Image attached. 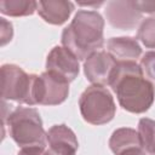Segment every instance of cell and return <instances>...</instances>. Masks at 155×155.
<instances>
[{
    "label": "cell",
    "instance_id": "1",
    "mask_svg": "<svg viewBox=\"0 0 155 155\" xmlns=\"http://www.w3.org/2000/svg\"><path fill=\"white\" fill-rule=\"evenodd\" d=\"M110 86L120 107L128 113H145L154 103L155 87L144 78L137 62L117 63Z\"/></svg>",
    "mask_w": 155,
    "mask_h": 155
},
{
    "label": "cell",
    "instance_id": "2",
    "mask_svg": "<svg viewBox=\"0 0 155 155\" xmlns=\"http://www.w3.org/2000/svg\"><path fill=\"white\" fill-rule=\"evenodd\" d=\"M104 19L92 10H79L62 31V45L79 61H86L104 45Z\"/></svg>",
    "mask_w": 155,
    "mask_h": 155
},
{
    "label": "cell",
    "instance_id": "3",
    "mask_svg": "<svg viewBox=\"0 0 155 155\" xmlns=\"http://www.w3.org/2000/svg\"><path fill=\"white\" fill-rule=\"evenodd\" d=\"M4 121L8 127L10 137L21 148L46 147L47 132H45L41 116L35 108L17 107Z\"/></svg>",
    "mask_w": 155,
    "mask_h": 155
},
{
    "label": "cell",
    "instance_id": "4",
    "mask_svg": "<svg viewBox=\"0 0 155 155\" xmlns=\"http://www.w3.org/2000/svg\"><path fill=\"white\" fill-rule=\"evenodd\" d=\"M79 108L82 119L96 126L110 122L116 113L111 93L108 88L98 85H91L81 93Z\"/></svg>",
    "mask_w": 155,
    "mask_h": 155
},
{
    "label": "cell",
    "instance_id": "5",
    "mask_svg": "<svg viewBox=\"0 0 155 155\" xmlns=\"http://www.w3.org/2000/svg\"><path fill=\"white\" fill-rule=\"evenodd\" d=\"M35 74H27L16 64L1 67V93L4 101H15L21 104L35 105Z\"/></svg>",
    "mask_w": 155,
    "mask_h": 155
},
{
    "label": "cell",
    "instance_id": "6",
    "mask_svg": "<svg viewBox=\"0 0 155 155\" xmlns=\"http://www.w3.org/2000/svg\"><path fill=\"white\" fill-rule=\"evenodd\" d=\"M69 94V82L48 71L36 76L34 87L35 104L58 105L62 104Z\"/></svg>",
    "mask_w": 155,
    "mask_h": 155
},
{
    "label": "cell",
    "instance_id": "7",
    "mask_svg": "<svg viewBox=\"0 0 155 155\" xmlns=\"http://www.w3.org/2000/svg\"><path fill=\"white\" fill-rule=\"evenodd\" d=\"M105 17L111 27L122 30H131L138 25L143 13L138 10L136 1L114 0L107 4Z\"/></svg>",
    "mask_w": 155,
    "mask_h": 155
},
{
    "label": "cell",
    "instance_id": "8",
    "mask_svg": "<svg viewBox=\"0 0 155 155\" xmlns=\"http://www.w3.org/2000/svg\"><path fill=\"white\" fill-rule=\"evenodd\" d=\"M116 65V61L108 52L98 51L85 61L84 73L91 84L105 87L110 86Z\"/></svg>",
    "mask_w": 155,
    "mask_h": 155
},
{
    "label": "cell",
    "instance_id": "9",
    "mask_svg": "<svg viewBox=\"0 0 155 155\" xmlns=\"http://www.w3.org/2000/svg\"><path fill=\"white\" fill-rule=\"evenodd\" d=\"M79 59L63 46L53 47L47 54L46 71L71 82L79 75Z\"/></svg>",
    "mask_w": 155,
    "mask_h": 155
},
{
    "label": "cell",
    "instance_id": "10",
    "mask_svg": "<svg viewBox=\"0 0 155 155\" xmlns=\"http://www.w3.org/2000/svg\"><path fill=\"white\" fill-rule=\"evenodd\" d=\"M47 155H76L79 142L67 125H54L47 131Z\"/></svg>",
    "mask_w": 155,
    "mask_h": 155
},
{
    "label": "cell",
    "instance_id": "11",
    "mask_svg": "<svg viewBox=\"0 0 155 155\" xmlns=\"http://www.w3.org/2000/svg\"><path fill=\"white\" fill-rule=\"evenodd\" d=\"M109 148L115 155H147L138 132L130 127L115 130L109 139Z\"/></svg>",
    "mask_w": 155,
    "mask_h": 155
},
{
    "label": "cell",
    "instance_id": "12",
    "mask_svg": "<svg viewBox=\"0 0 155 155\" xmlns=\"http://www.w3.org/2000/svg\"><path fill=\"white\" fill-rule=\"evenodd\" d=\"M107 52L116 61V63L137 62L142 54V47L136 38L119 36L110 38L107 41Z\"/></svg>",
    "mask_w": 155,
    "mask_h": 155
},
{
    "label": "cell",
    "instance_id": "13",
    "mask_svg": "<svg viewBox=\"0 0 155 155\" xmlns=\"http://www.w3.org/2000/svg\"><path fill=\"white\" fill-rule=\"evenodd\" d=\"M39 16L48 24L61 25L68 21L74 11V4L65 0H47L38 2Z\"/></svg>",
    "mask_w": 155,
    "mask_h": 155
},
{
    "label": "cell",
    "instance_id": "14",
    "mask_svg": "<svg viewBox=\"0 0 155 155\" xmlns=\"http://www.w3.org/2000/svg\"><path fill=\"white\" fill-rule=\"evenodd\" d=\"M38 10V1L34 0H1L0 11L10 17L30 16Z\"/></svg>",
    "mask_w": 155,
    "mask_h": 155
},
{
    "label": "cell",
    "instance_id": "15",
    "mask_svg": "<svg viewBox=\"0 0 155 155\" xmlns=\"http://www.w3.org/2000/svg\"><path fill=\"white\" fill-rule=\"evenodd\" d=\"M138 134L143 149L147 154L151 155L155 151V121L143 117L138 122Z\"/></svg>",
    "mask_w": 155,
    "mask_h": 155
},
{
    "label": "cell",
    "instance_id": "16",
    "mask_svg": "<svg viewBox=\"0 0 155 155\" xmlns=\"http://www.w3.org/2000/svg\"><path fill=\"white\" fill-rule=\"evenodd\" d=\"M137 39L145 47L155 48V16L142 21L137 31Z\"/></svg>",
    "mask_w": 155,
    "mask_h": 155
},
{
    "label": "cell",
    "instance_id": "17",
    "mask_svg": "<svg viewBox=\"0 0 155 155\" xmlns=\"http://www.w3.org/2000/svg\"><path fill=\"white\" fill-rule=\"evenodd\" d=\"M139 65L144 78L155 86V51H149L143 54Z\"/></svg>",
    "mask_w": 155,
    "mask_h": 155
},
{
    "label": "cell",
    "instance_id": "18",
    "mask_svg": "<svg viewBox=\"0 0 155 155\" xmlns=\"http://www.w3.org/2000/svg\"><path fill=\"white\" fill-rule=\"evenodd\" d=\"M1 21V46H5L8 41H11L12 35H13V29H12V24L10 22H7L5 18H0Z\"/></svg>",
    "mask_w": 155,
    "mask_h": 155
},
{
    "label": "cell",
    "instance_id": "19",
    "mask_svg": "<svg viewBox=\"0 0 155 155\" xmlns=\"http://www.w3.org/2000/svg\"><path fill=\"white\" fill-rule=\"evenodd\" d=\"M18 155H47V151H46V147L35 145V147L22 148L18 151Z\"/></svg>",
    "mask_w": 155,
    "mask_h": 155
},
{
    "label": "cell",
    "instance_id": "20",
    "mask_svg": "<svg viewBox=\"0 0 155 155\" xmlns=\"http://www.w3.org/2000/svg\"><path fill=\"white\" fill-rule=\"evenodd\" d=\"M138 10L142 13H155V1L154 0H145V1H136Z\"/></svg>",
    "mask_w": 155,
    "mask_h": 155
},
{
    "label": "cell",
    "instance_id": "21",
    "mask_svg": "<svg viewBox=\"0 0 155 155\" xmlns=\"http://www.w3.org/2000/svg\"><path fill=\"white\" fill-rule=\"evenodd\" d=\"M79 5H81V6H87V7H90V6H96V7H98V6L103 5V1H99V2H79Z\"/></svg>",
    "mask_w": 155,
    "mask_h": 155
},
{
    "label": "cell",
    "instance_id": "22",
    "mask_svg": "<svg viewBox=\"0 0 155 155\" xmlns=\"http://www.w3.org/2000/svg\"><path fill=\"white\" fill-rule=\"evenodd\" d=\"M151 155H155V151H154V153H153V154H151Z\"/></svg>",
    "mask_w": 155,
    "mask_h": 155
}]
</instances>
